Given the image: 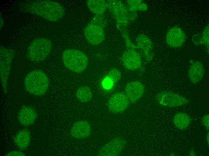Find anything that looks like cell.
<instances>
[{
    "label": "cell",
    "instance_id": "obj_14",
    "mask_svg": "<svg viewBox=\"0 0 209 156\" xmlns=\"http://www.w3.org/2000/svg\"><path fill=\"white\" fill-rule=\"evenodd\" d=\"M144 91V85L140 82L134 81L128 83L125 87L126 95L130 102L134 103L139 99Z\"/></svg>",
    "mask_w": 209,
    "mask_h": 156
},
{
    "label": "cell",
    "instance_id": "obj_9",
    "mask_svg": "<svg viewBox=\"0 0 209 156\" xmlns=\"http://www.w3.org/2000/svg\"><path fill=\"white\" fill-rule=\"evenodd\" d=\"M135 48L127 47L121 57V61L123 66L129 70H137L141 67L142 64L141 56Z\"/></svg>",
    "mask_w": 209,
    "mask_h": 156
},
{
    "label": "cell",
    "instance_id": "obj_25",
    "mask_svg": "<svg viewBox=\"0 0 209 156\" xmlns=\"http://www.w3.org/2000/svg\"><path fill=\"white\" fill-rule=\"evenodd\" d=\"M209 116L208 114L204 116L202 118L203 124L208 131L209 128Z\"/></svg>",
    "mask_w": 209,
    "mask_h": 156
},
{
    "label": "cell",
    "instance_id": "obj_1",
    "mask_svg": "<svg viewBox=\"0 0 209 156\" xmlns=\"http://www.w3.org/2000/svg\"><path fill=\"white\" fill-rule=\"evenodd\" d=\"M24 8L26 11L52 22L60 20L65 15L63 6L58 2L51 0L30 1L26 4Z\"/></svg>",
    "mask_w": 209,
    "mask_h": 156
},
{
    "label": "cell",
    "instance_id": "obj_17",
    "mask_svg": "<svg viewBox=\"0 0 209 156\" xmlns=\"http://www.w3.org/2000/svg\"><path fill=\"white\" fill-rule=\"evenodd\" d=\"M188 75L190 81L195 84L199 82L203 78L204 68L202 63L198 61H191Z\"/></svg>",
    "mask_w": 209,
    "mask_h": 156
},
{
    "label": "cell",
    "instance_id": "obj_12",
    "mask_svg": "<svg viewBox=\"0 0 209 156\" xmlns=\"http://www.w3.org/2000/svg\"><path fill=\"white\" fill-rule=\"evenodd\" d=\"M136 47L141 52L145 60L148 62L153 58L154 52L153 45L151 40L147 35L140 34L136 39Z\"/></svg>",
    "mask_w": 209,
    "mask_h": 156
},
{
    "label": "cell",
    "instance_id": "obj_8",
    "mask_svg": "<svg viewBox=\"0 0 209 156\" xmlns=\"http://www.w3.org/2000/svg\"><path fill=\"white\" fill-rule=\"evenodd\" d=\"M156 98L160 104L171 108L182 106L189 102L188 99L184 96L169 91L160 92L157 95Z\"/></svg>",
    "mask_w": 209,
    "mask_h": 156
},
{
    "label": "cell",
    "instance_id": "obj_15",
    "mask_svg": "<svg viewBox=\"0 0 209 156\" xmlns=\"http://www.w3.org/2000/svg\"><path fill=\"white\" fill-rule=\"evenodd\" d=\"M92 131L90 125L87 122L80 120L75 122L72 126L70 134L73 137L83 139L87 137L90 135Z\"/></svg>",
    "mask_w": 209,
    "mask_h": 156
},
{
    "label": "cell",
    "instance_id": "obj_16",
    "mask_svg": "<svg viewBox=\"0 0 209 156\" xmlns=\"http://www.w3.org/2000/svg\"><path fill=\"white\" fill-rule=\"evenodd\" d=\"M37 117V114L35 110L28 106L22 107L19 110L17 116L20 123L25 126L32 125L35 121Z\"/></svg>",
    "mask_w": 209,
    "mask_h": 156
},
{
    "label": "cell",
    "instance_id": "obj_19",
    "mask_svg": "<svg viewBox=\"0 0 209 156\" xmlns=\"http://www.w3.org/2000/svg\"><path fill=\"white\" fill-rule=\"evenodd\" d=\"M172 121L174 125L176 128L183 130L189 126L191 123V118L187 113L179 112L174 115Z\"/></svg>",
    "mask_w": 209,
    "mask_h": 156
},
{
    "label": "cell",
    "instance_id": "obj_23",
    "mask_svg": "<svg viewBox=\"0 0 209 156\" xmlns=\"http://www.w3.org/2000/svg\"><path fill=\"white\" fill-rule=\"evenodd\" d=\"M108 76L113 83H115L118 81L121 77L120 71L117 69L113 68L109 72Z\"/></svg>",
    "mask_w": 209,
    "mask_h": 156
},
{
    "label": "cell",
    "instance_id": "obj_13",
    "mask_svg": "<svg viewBox=\"0 0 209 156\" xmlns=\"http://www.w3.org/2000/svg\"><path fill=\"white\" fill-rule=\"evenodd\" d=\"M125 145L122 139L116 138L102 147L99 151V155L117 156L119 155Z\"/></svg>",
    "mask_w": 209,
    "mask_h": 156
},
{
    "label": "cell",
    "instance_id": "obj_3",
    "mask_svg": "<svg viewBox=\"0 0 209 156\" xmlns=\"http://www.w3.org/2000/svg\"><path fill=\"white\" fill-rule=\"evenodd\" d=\"M27 91L35 96L43 95L49 86L47 76L43 71L35 70L29 72L26 76L24 82Z\"/></svg>",
    "mask_w": 209,
    "mask_h": 156
},
{
    "label": "cell",
    "instance_id": "obj_24",
    "mask_svg": "<svg viewBox=\"0 0 209 156\" xmlns=\"http://www.w3.org/2000/svg\"><path fill=\"white\" fill-rule=\"evenodd\" d=\"M209 24H207L204 28L202 32L201 42V44L207 47H209Z\"/></svg>",
    "mask_w": 209,
    "mask_h": 156
},
{
    "label": "cell",
    "instance_id": "obj_5",
    "mask_svg": "<svg viewBox=\"0 0 209 156\" xmlns=\"http://www.w3.org/2000/svg\"><path fill=\"white\" fill-rule=\"evenodd\" d=\"M52 46L51 42L48 38H40L34 40L28 48L27 56L28 59L35 62L42 61L50 53Z\"/></svg>",
    "mask_w": 209,
    "mask_h": 156
},
{
    "label": "cell",
    "instance_id": "obj_22",
    "mask_svg": "<svg viewBox=\"0 0 209 156\" xmlns=\"http://www.w3.org/2000/svg\"><path fill=\"white\" fill-rule=\"evenodd\" d=\"M128 10L132 12L144 11L148 8L147 4L141 0H128L126 1Z\"/></svg>",
    "mask_w": 209,
    "mask_h": 156
},
{
    "label": "cell",
    "instance_id": "obj_6",
    "mask_svg": "<svg viewBox=\"0 0 209 156\" xmlns=\"http://www.w3.org/2000/svg\"><path fill=\"white\" fill-rule=\"evenodd\" d=\"M14 52L12 49L3 46H0V77L2 86L5 92L7 91L8 78Z\"/></svg>",
    "mask_w": 209,
    "mask_h": 156
},
{
    "label": "cell",
    "instance_id": "obj_26",
    "mask_svg": "<svg viewBox=\"0 0 209 156\" xmlns=\"http://www.w3.org/2000/svg\"><path fill=\"white\" fill-rule=\"evenodd\" d=\"M6 155L8 156H25V154L20 151H14L9 152Z\"/></svg>",
    "mask_w": 209,
    "mask_h": 156
},
{
    "label": "cell",
    "instance_id": "obj_11",
    "mask_svg": "<svg viewBox=\"0 0 209 156\" xmlns=\"http://www.w3.org/2000/svg\"><path fill=\"white\" fill-rule=\"evenodd\" d=\"M186 39L185 32L180 28L174 26L170 28L167 32L165 41L170 47L177 48L182 46Z\"/></svg>",
    "mask_w": 209,
    "mask_h": 156
},
{
    "label": "cell",
    "instance_id": "obj_7",
    "mask_svg": "<svg viewBox=\"0 0 209 156\" xmlns=\"http://www.w3.org/2000/svg\"><path fill=\"white\" fill-rule=\"evenodd\" d=\"M89 23L85 28L84 34L85 39L92 45H98L104 40L105 34L103 25L97 19Z\"/></svg>",
    "mask_w": 209,
    "mask_h": 156
},
{
    "label": "cell",
    "instance_id": "obj_18",
    "mask_svg": "<svg viewBox=\"0 0 209 156\" xmlns=\"http://www.w3.org/2000/svg\"><path fill=\"white\" fill-rule=\"evenodd\" d=\"M13 140L18 148L21 150H25L30 145L31 140L30 134L27 130H22L16 134Z\"/></svg>",
    "mask_w": 209,
    "mask_h": 156
},
{
    "label": "cell",
    "instance_id": "obj_27",
    "mask_svg": "<svg viewBox=\"0 0 209 156\" xmlns=\"http://www.w3.org/2000/svg\"><path fill=\"white\" fill-rule=\"evenodd\" d=\"M4 24L3 19L2 17L0 16V28H2Z\"/></svg>",
    "mask_w": 209,
    "mask_h": 156
},
{
    "label": "cell",
    "instance_id": "obj_20",
    "mask_svg": "<svg viewBox=\"0 0 209 156\" xmlns=\"http://www.w3.org/2000/svg\"><path fill=\"white\" fill-rule=\"evenodd\" d=\"M87 6L89 10L97 16H101L107 8L106 1L89 0L87 2Z\"/></svg>",
    "mask_w": 209,
    "mask_h": 156
},
{
    "label": "cell",
    "instance_id": "obj_21",
    "mask_svg": "<svg viewBox=\"0 0 209 156\" xmlns=\"http://www.w3.org/2000/svg\"><path fill=\"white\" fill-rule=\"evenodd\" d=\"M76 96L80 101L87 102L91 99L92 94L89 87L83 86L77 89L76 93Z\"/></svg>",
    "mask_w": 209,
    "mask_h": 156
},
{
    "label": "cell",
    "instance_id": "obj_2",
    "mask_svg": "<svg viewBox=\"0 0 209 156\" xmlns=\"http://www.w3.org/2000/svg\"><path fill=\"white\" fill-rule=\"evenodd\" d=\"M106 2L107 8L115 20L117 27L122 33L125 41L130 40L127 30L129 18L127 8L121 1Z\"/></svg>",
    "mask_w": 209,
    "mask_h": 156
},
{
    "label": "cell",
    "instance_id": "obj_28",
    "mask_svg": "<svg viewBox=\"0 0 209 156\" xmlns=\"http://www.w3.org/2000/svg\"><path fill=\"white\" fill-rule=\"evenodd\" d=\"M206 141H207V143L208 144L209 143V134H207V137H206Z\"/></svg>",
    "mask_w": 209,
    "mask_h": 156
},
{
    "label": "cell",
    "instance_id": "obj_10",
    "mask_svg": "<svg viewBox=\"0 0 209 156\" xmlns=\"http://www.w3.org/2000/svg\"><path fill=\"white\" fill-rule=\"evenodd\" d=\"M130 102L124 93L117 92L110 98L107 105L111 111L114 113H120L124 111L128 107Z\"/></svg>",
    "mask_w": 209,
    "mask_h": 156
},
{
    "label": "cell",
    "instance_id": "obj_4",
    "mask_svg": "<svg viewBox=\"0 0 209 156\" xmlns=\"http://www.w3.org/2000/svg\"><path fill=\"white\" fill-rule=\"evenodd\" d=\"M62 59L65 66L70 70L80 73L84 71L88 66V58L85 53L77 50L68 49L62 54Z\"/></svg>",
    "mask_w": 209,
    "mask_h": 156
}]
</instances>
